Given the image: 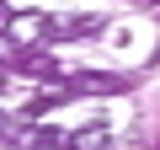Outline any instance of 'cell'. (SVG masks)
Here are the masks:
<instances>
[{
    "label": "cell",
    "instance_id": "obj_1",
    "mask_svg": "<svg viewBox=\"0 0 160 150\" xmlns=\"http://www.w3.org/2000/svg\"><path fill=\"white\" fill-rule=\"evenodd\" d=\"M48 22H53V16H43V11H11L6 32H11L22 48H32V43H43V38H48Z\"/></svg>",
    "mask_w": 160,
    "mask_h": 150
},
{
    "label": "cell",
    "instance_id": "obj_2",
    "mask_svg": "<svg viewBox=\"0 0 160 150\" xmlns=\"http://www.w3.org/2000/svg\"><path fill=\"white\" fill-rule=\"evenodd\" d=\"M107 139H112V123L107 118H86V123L69 129V150H107Z\"/></svg>",
    "mask_w": 160,
    "mask_h": 150
},
{
    "label": "cell",
    "instance_id": "obj_3",
    "mask_svg": "<svg viewBox=\"0 0 160 150\" xmlns=\"http://www.w3.org/2000/svg\"><path fill=\"white\" fill-rule=\"evenodd\" d=\"M91 32H102V16H91V11L86 16L75 11V16H53L48 22V38H91Z\"/></svg>",
    "mask_w": 160,
    "mask_h": 150
},
{
    "label": "cell",
    "instance_id": "obj_4",
    "mask_svg": "<svg viewBox=\"0 0 160 150\" xmlns=\"http://www.w3.org/2000/svg\"><path fill=\"white\" fill-rule=\"evenodd\" d=\"M128 81L123 75H107V70H80L75 81H69V91H96V97H112V91H123Z\"/></svg>",
    "mask_w": 160,
    "mask_h": 150
},
{
    "label": "cell",
    "instance_id": "obj_5",
    "mask_svg": "<svg viewBox=\"0 0 160 150\" xmlns=\"http://www.w3.org/2000/svg\"><path fill=\"white\" fill-rule=\"evenodd\" d=\"M27 150H69V129H53V123H43V129H32Z\"/></svg>",
    "mask_w": 160,
    "mask_h": 150
},
{
    "label": "cell",
    "instance_id": "obj_6",
    "mask_svg": "<svg viewBox=\"0 0 160 150\" xmlns=\"http://www.w3.org/2000/svg\"><path fill=\"white\" fill-rule=\"evenodd\" d=\"M16 59H22V70H32V75H53V59L38 54V48H16Z\"/></svg>",
    "mask_w": 160,
    "mask_h": 150
},
{
    "label": "cell",
    "instance_id": "obj_7",
    "mask_svg": "<svg viewBox=\"0 0 160 150\" xmlns=\"http://www.w3.org/2000/svg\"><path fill=\"white\" fill-rule=\"evenodd\" d=\"M6 22H11V6H0V27H6Z\"/></svg>",
    "mask_w": 160,
    "mask_h": 150
},
{
    "label": "cell",
    "instance_id": "obj_8",
    "mask_svg": "<svg viewBox=\"0 0 160 150\" xmlns=\"http://www.w3.org/2000/svg\"><path fill=\"white\" fill-rule=\"evenodd\" d=\"M133 6H160V0H133Z\"/></svg>",
    "mask_w": 160,
    "mask_h": 150
}]
</instances>
